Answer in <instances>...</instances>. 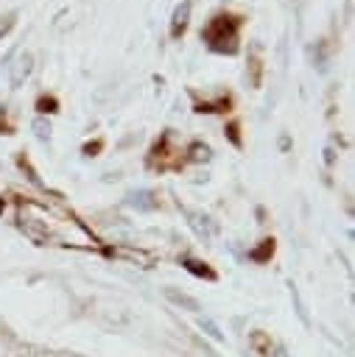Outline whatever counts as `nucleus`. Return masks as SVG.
<instances>
[{
    "label": "nucleus",
    "mask_w": 355,
    "mask_h": 357,
    "mask_svg": "<svg viewBox=\"0 0 355 357\" xmlns=\"http://www.w3.org/2000/svg\"><path fill=\"white\" fill-rule=\"evenodd\" d=\"M198 326H201V329H204V335H207V337H212L215 343H224V340H226V337H224V332L215 326V321H210V318H198Z\"/></svg>",
    "instance_id": "f257e3e1"
}]
</instances>
